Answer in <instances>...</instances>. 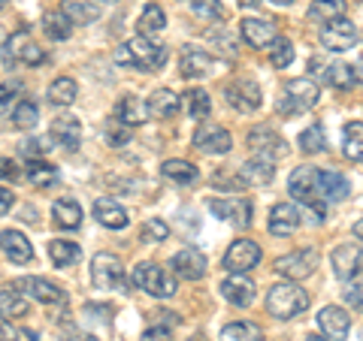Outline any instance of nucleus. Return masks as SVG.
Segmentation results:
<instances>
[{"label":"nucleus","instance_id":"1","mask_svg":"<svg viewBox=\"0 0 363 341\" xmlns=\"http://www.w3.org/2000/svg\"><path fill=\"white\" fill-rule=\"evenodd\" d=\"M112 61L124 67H136L143 73H155L167 64V45H157L149 37H133L112 52Z\"/></svg>","mask_w":363,"mask_h":341},{"label":"nucleus","instance_id":"2","mask_svg":"<svg viewBox=\"0 0 363 341\" xmlns=\"http://www.w3.org/2000/svg\"><path fill=\"white\" fill-rule=\"evenodd\" d=\"M309 308V293H306L297 281H279L272 284L267 293V311L276 320H294Z\"/></svg>","mask_w":363,"mask_h":341},{"label":"nucleus","instance_id":"3","mask_svg":"<svg viewBox=\"0 0 363 341\" xmlns=\"http://www.w3.org/2000/svg\"><path fill=\"white\" fill-rule=\"evenodd\" d=\"M288 190L294 200H300L312 218L321 224L327 218V202L321 200V187H318V166H297L288 178Z\"/></svg>","mask_w":363,"mask_h":341},{"label":"nucleus","instance_id":"4","mask_svg":"<svg viewBox=\"0 0 363 341\" xmlns=\"http://www.w3.org/2000/svg\"><path fill=\"white\" fill-rule=\"evenodd\" d=\"M318 97H321V88H318L315 79H291L285 85V94L279 97L276 109L281 115H294V112H306L318 106Z\"/></svg>","mask_w":363,"mask_h":341},{"label":"nucleus","instance_id":"5","mask_svg":"<svg viewBox=\"0 0 363 341\" xmlns=\"http://www.w3.org/2000/svg\"><path fill=\"white\" fill-rule=\"evenodd\" d=\"M133 284H136L140 290L149 293V296H155V299H169V296H176V278L169 275L167 269L155 266V263H140V266H133Z\"/></svg>","mask_w":363,"mask_h":341},{"label":"nucleus","instance_id":"6","mask_svg":"<svg viewBox=\"0 0 363 341\" xmlns=\"http://www.w3.org/2000/svg\"><path fill=\"white\" fill-rule=\"evenodd\" d=\"M91 281L97 290H118L124 284V266L118 254L100 251L91 257Z\"/></svg>","mask_w":363,"mask_h":341},{"label":"nucleus","instance_id":"7","mask_svg":"<svg viewBox=\"0 0 363 341\" xmlns=\"http://www.w3.org/2000/svg\"><path fill=\"white\" fill-rule=\"evenodd\" d=\"M260 257H264V251H260L255 238H236L224 254V269L230 275H245V272H252L260 263Z\"/></svg>","mask_w":363,"mask_h":341},{"label":"nucleus","instance_id":"8","mask_svg":"<svg viewBox=\"0 0 363 341\" xmlns=\"http://www.w3.org/2000/svg\"><path fill=\"white\" fill-rule=\"evenodd\" d=\"M318 263H321V257H318L315 248H303V251H291L285 257H279L276 260V272L281 278H288V281H303L318 269Z\"/></svg>","mask_w":363,"mask_h":341},{"label":"nucleus","instance_id":"9","mask_svg":"<svg viewBox=\"0 0 363 341\" xmlns=\"http://www.w3.org/2000/svg\"><path fill=\"white\" fill-rule=\"evenodd\" d=\"M318 40H321V45L327 52H348L357 45V28L351 25V21L342 16V18H333L327 21V25L321 28V33H318Z\"/></svg>","mask_w":363,"mask_h":341},{"label":"nucleus","instance_id":"10","mask_svg":"<svg viewBox=\"0 0 363 341\" xmlns=\"http://www.w3.org/2000/svg\"><path fill=\"white\" fill-rule=\"evenodd\" d=\"M16 290H21L28 299L33 302H43V305H64L67 302V293L52 284L49 278H37V275H25L16 281Z\"/></svg>","mask_w":363,"mask_h":341},{"label":"nucleus","instance_id":"11","mask_svg":"<svg viewBox=\"0 0 363 341\" xmlns=\"http://www.w3.org/2000/svg\"><path fill=\"white\" fill-rule=\"evenodd\" d=\"M209 212L215 214V218L227 221L230 226H236V230H245L248 224H252V214H255V206L248 200H209Z\"/></svg>","mask_w":363,"mask_h":341},{"label":"nucleus","instance_id":"12","mask_svg":"<svg viewBox=\"0 0 363 341\" xmlns=\"http://www.w3.org/2000/svg\"><path fill=\"white\" fill-rule=\"evenodd\" d=\"M45 61V52L40 49L37 42H33V37L28 30H18L13 40L6 42V67L13 64H28V67H37Z\"/></svg>","mask_w":363,"mask_h":341},{"label":"nucleus","instance_id":"13","mask_svg":"<svg viewBox=\"0 0 363 341\" xmlns=\"http://www.w3.org/2000/svg\"><path fill=\"white\" fill-rule=\"evenodd\" d=\"M169 266H173V272L182 281H200L206 275V254H203L200 248L188 245V248H182L179 254H173Z\"/></svg>","mask_w":363,"mask_h":341},{"label":"nucleus","instance_id":"14","mask_svg":"<svg viewBox=\"0 0 363 341\" xmlns=\"http://www.w3.org/2000/svg\"><path fill=\"white\" fill-rule=\"evenodd\" d=\"M224 97H227V106H233L236 112H255L260 109V88L252 79H236L224 88Z\"/></svg>","mask_w":363,"mask_h":341},{"label":"nucleus","instance_id":"15","mask_svg":"<svg viewBox=\"0 0 363 341\" xmlns=\"http://www.w3.org/2000/svg\"><path fill=\"white\" fill-rule=\"evenodd\" d=\"M330 263H333L336 278L351 281L354 275H360V269H363V248H360V245H354V242L339 245V248H333Z\"/></svg>","mask_w":363,"mask_h":341},{"label":"nucleus","instance_id":"16","mask_svg":"<svg viewBox=\"0 0 363 341\" xmlns=\"http://www.w3.org/2000/svg\"><path fill=\"white\" fill-rule=\"evenodd\" d=\"M194 145L200 151L206 154H227L233 149V136L227 133L224 127H218V124H200L197 133H194Z\"/></svg>","mask_w":363,"mask_h":341},{"label":"nucleus","instance_id":"17","mask_svg":"<svg viewBox=\"0 0 363 341\" xmlns=\"http://www.w3.org/2000/svg\"><path fill=\"white\" fill-rule=\"evenodd\" d=\"M240 33H242V40H245L248 45H255V49H267V45H272V42L279 40L276 25H272L269 18H257V16L242 18Z\"/></svg>","mask_w":363,"mask_h":341},{"label":"nucleus","instance_id":"18","mask_svg":"<svg viewBox=\"0 0 363 341\" xmlns=\"http://www.w3.org/2000/svg\"><path fill=\"white\" fill-rule=\"evenodd\" d=\"M297 226H300V209L297 206H291V202H279V206H272L269 224H267L269 236L288 238V236L297 233Z\"/></svg>","mask_w":363,"mask_h":341},{"label":"nucleus","instance_id":"19","mask_svg":"<svg viewBox=\"0 0 363 341\" xmlns=\"http://www.w3.org/2000/svg\"><path fill=\"white\" fill-rule=\"evenodd\" d=\"M248 145H252V154H264V157H272V161H281L288 154L285 139L269 127H257L248 133Z\"/></svg>","mask_w":363,"mask_h":341},{"label":"nucleus","instance_id":"20","mask_svg":"<svg viewBox=\"0 0 363 341\" xmlns=\"http://www.w3.org/2000/svg\"><path fill=\"white\" fill-rule=\"evenodd\" d=\"M0 251L13 260L16 266H28L33 260V248L28 242V236L18 233V230H4L0 233Z\"/></svg>","mask_w":363,"mask_h":341},{"label":"nucleus","instance_id":"21","mask_svg":"<svg viewBox=\"0 0 363 341\" xmlns=\"http://www.w3.org/2000/svg\"><path fill=\"white\" fill-rule=\"evenodd\" d=\"M276 163L279 161H272V157H264V154H252L248 161L242 163L240 169V178H242V185H267V181H272V175H276Z\"/></svg>","mask_w":363,"mask_h":341},{"label":"nucleus","instance_id":"22","mask_svg":"<svg viewBox=\"0 0 363 341\" xmlns=\"http://www.w3.org/2000/svg\"><path fill=\"white\" fill-rule=\"evenodd\" d=\"M318 326L327 333V338L333 341H342L351 329V314H345V308H339V305H327L318 314Z\"/></svg>","mask_w":363,"mask_h":341},{"label":"nucleus","instance_id":"23","mask_svg":"<svg viewBox=\"0 0 363 341\" xmlns=\"http://www.w3.org/2000/svg\"><path fill=\"white\" fill-rule=\"evenodd\" d=\"M212 70V58L209 52L197 49V45H185L182 49V58H179V73L185 79H200V76H209Z\"/></svg>","mask_w":363,"mask_h":341},{"label":"nucleus","instance_id":"24","mask_svg":"<svg viewBox=\"0 0 363 341\" xmlns=\"http://www.w3.org/2000/svg\"><path fill=\"white\" fill-rule=\"evenodd\" d=\"M52 139L61 145L64 151H76L82 145V124L70 115H61L52 121Z\"/></svg>","mask_w":363,"mask_h":341},{"label":"nucleus","instance_id":"25","mask_svg":"<svg viewBox=\"0 0 363 341\" xmlns=\"http://www.w3.org/2000/svg\"><path fill=\"white\" fill-rule=\"evenodd\" d=\"M221 293L224 299L236 305V308H248V305L255 302V284L248 281L245 275H230L221 281Z\"/></svg>","mask_w":363,"mask_h":341},{"label":"nucleus","instance_id":"26","mask_svg":"<svg viewBox=\"0 0 363 341\" xmlns=\"http://www.w3.org/2000/svg\"><path fill=\"white\" fill-rule=\"evenodd\" d=\"M116 118H121L124 124H130V127H140V124H145V121L152 118L149 100L133 97V94H124L118 100V106H116Z\"/></svg>","mask_w":363,"mask_h":341},{"label":"nucleus","instance_id":"27","mask_svg":"<svg viewBox=\"0 0 363 341\" xmlns=\"http://www.w3.org/2000/svg\"><path fill=\"white\" fill-rule=\"evenodd\" d=\"M318 187H321V200L324 202H342L351 193L348 178L333 173V169H318Z\"/></svg>","mask_w":363,"mask_h":341},{"label":"nucleus","instance_id":"28","mask_svg":"<svg viewBox=\"0 0 363 341\" xmlns=\"http://www.w3.org/2000/svg\"><path fill=\"white\" fill-rule=\"evenodd\" d=\"M94 218L104 224V226H109V230H124L128 226V209L121 206V202H116V200H109V197H100L97 202H94Z\"/></svg>","mask_w":363,"mask_h":341},{"label":"nucleus","instance_id":"29","mask_svg":"<svg viewBox=\"0 0 363 341\" xmlns=\"http://www.w3.org/2000/svg\"><path fill=\"white\" fill-rule=\"evenodd\" d=\"M43 33H45V37H49L52 42L70 40V33H73V21H70V16H67L64 9H49V13L43 16Z\"/></svg>","mask_w":363,"mask_h":341},{"label":"nucleus","instance_id":"30","mask_svg":"<svg viewBox=\"0 0 363 341\" xmlns=\"http://www.w3.org/2000/svg\"><path fill=\"white\" fill-rule=\"evenodd\" d=\"M28 296L21 290H13V287H4L0 290V317L4 320H18V317L28 314Z\"/></svg>","mask_w":363,"mask_h":341},{"label":"nucleus","instance_id":"31","mask_svg":"<svg viewBox=\"0 0 363 341\" xmlns=\"http://www.w3.org/2000/svg\"><path fill=\"white\" fill-rule=\"evenodd\" d=\"M179 109H182V100L169 88H157L155 94L149 97V112L155 118H173Z\"/></svg>","mask_w":363,"mask_h":341},{"label":"nucleus","instance_id":"32","mask_svg":"<svg viewBox=\"0 0 363 341\" xmlns=\"http://www.w3.org/2000/svg\"><path fill=\"white\" fill-rule=\"evenodd\" d=\"M167 28V16L164 9L157 4H145L143 13H140V21H136V30H140V37H155V33H161Z\"/></svg>","mask_w":363,"mask_h":341},{"label":"nucleus","instance_id":"33","mask_svg":"<svg viewBox=\"0 0 363 341\" xmlns=\"http://www.w3.org/2000/svg\"><path fill=\"white\" fill-rule=\"evenodd\" d=\"M161 175L167 181H176V185H194V181L200 178V169L191 161H164Z\"/></svg>","mask_w":363,"mask_h":341},{"label":"nucleus","instance_id":"34","mask_svg":"<svg viewBox=\"0 0 363 341\" xmlns=\"http://www.w3.org/2000/svg\"><path fill=\"white\" fill-rule=\"evenodd\" d=\"M52 218L61 230H76V226L82 224V209H79L76 200H58L52 206Z\"/></svg>","mask_w":363,"mask_h":341},{"label":"nucleus","instance_id":"35","mask_svg":"<svg viewBox=\"0 0 363 341\" xmlns=\"http://www.w3.org/2000/svg\"><path fill=\"white\" fill-rule=\"evenodd\" d=\"M342 151L351 163H363V124L351 121L342 130Z\"/></svg>","mask_w":363,"mask_h":341},{"label":"nucleus","instance_id":"36","mask_svg":"<svg viewBox=\"0 0 363 341\" xmlns=\"http://www.w3.org/2000/svg\"><path fill=\"white\" fill-rule=\"evenodd\" d=\"M76 97H79V85L73 82L70 76H58L49 85V100H52L55 106H73Z\"/></svg>","mask_w":363,"mask_h":341},{"label":"nucleus","instance_id":"37","mask_svg":"<svg viewBox=\"0 0 363 341\" xmlns=\"http://www.w3.org/2000/svg\"><path fill=\"white\" fill-rule=\"evenodd\" d=\"M49 257H52L55 266L64 269V266L79 263V257H82V248H79L76 242H64V238H55V242H49Z\"/></svg>","mask_w":363,"mask_h":341},{"label":"nucleus","instance_id":"38","mask_svg":"<svg viewBox=\"0 0 363 341\" xmlns=\"http://www.w3.org/2000/svg\"><path fill=\"white\" fill-rule=\"evenodd\" d=\"M25 175H28L30 185H37V187H55L61 181V173L52 163H45V161H30Z\"/></svg>","mask_w":363,"mask_h":341},{"label":"nucleus","instance_id":"39","mask_svg":"<svg viewBox=\"0 0 363 341\" xmlns=\"http://www.w3.org/2000/svg\"><path fill=\"white\" fill-rule=\"evenodd\" d=\"M342 16H345V0H312L309 6V21H321V25Z\"/></svg>","mask_w":363,"mask_h":341},{"label":"nucleus","instance_id":"40","mask_svg":"<svg viewBox=\"0 0 363 341\" xmlns=\"http://www.w3.org/2000/svg\"><path fill=\"white\" fill-rule=\"evenodd\" d=\"M64 13L70 16L73 25H94V21L100 18V6L97 4H82V0H67L64 4Z\"/></svg>","mask_w":363,"mask_h":341},{"label":"nucleus","instance_id":"41","mask_svg":"<svg viewBox=\"0 0 363 341\" xmlns=\"http://www.w3.org/2000/svg\"><path fill=\"white\" fill-rule=\"evenodd\" d=\"M185 112H188V118H194V121H203L212 112V100L209 94L203 88H191L188 94H185Z\"/></svg>","mask_w":363,"mask_h":341},{"label":"nucleus","instance_id":"42","mask_svg":"<svg viewBox=\"0 0 363 341\" xmlns=\"http://www.w3.org/2000/svg\"><path fill=\"white\" fill-rule=\"evenodd\" d=\"M221 341H264V329L257 323H230L221 329Z\"/></svg>","mask_w":363,"mask_h":341},{"label":"nucleus","instance_id":"43","mask_svg":"<svg viewBox=\"0 0 363 341\" xmlns=\"http://www.w3.org/2000/svg\"><path fill=\"white\" fill-rule=\"evenodd\" d=\"M357 79H354V70H351L348 64H327V73H324V85H330V88H339V91H348L351 85H354Z\"/></svg>","mask_w":363,"mask_h":341},{"label":"nucleus","instance_id":"44","mask_svg":"<svg viewBox=\"0 0 363 341\" xmlns=\"http://www.w3.org/2000/svg\"><path fill=\"white\" fill-rule=\"evenodd\" d=\"M37 121H40V106L33 103V100L21 97L13 109V124L18 130H30V127H37Z\"/></svg>","mask_w":363,"mask_h":341},{"label":"nucleus","instance_id":"45","mask_svg":"<svg viewBox=\"0 0 363 341\" xmlns=\"http://www.w3.org/2000/svg\"><path fill=\"white\" fill-rule=\"evenodd\" d=\"M300 149L303 154H321L327 149V136L321 124H309L303 133H300Z\"/></svg>","mask_w":363,"mask_h":341},{"label":"nucleus","instance_id":"46","mask_svg":"<svg viewBox=\"0 0 363 341\" xmlns=\"http://www.w3.org/2000/svg\"><path fill=\"white\" fill-rule=\"evenodd\" d=\"M104 139H106V145H112V149H121V145H128L130 142V124H124L121 118L106 121Z\"/></svg>","mask_w":363,"mask_h":341},{"label":"nucleus","instance_id":"47","mask_svg":"<svg viewBox=\"0 0 363 341\" xmlns=\"http://www.w3.org/2000/svg\"><path fill=\"white\" fill-rule=\"evenodd\" d=\"M269 61H272V67H279V70H285V67H291V61H294V45H291V40H285V37H279L276 42L269 45Z\"/></svg>","mask_w":363,"mask_h":341},{"label":"nucleus","instance_id":"48","mask_svg":"<svg viewBox=\"0 0 363 341\" xmlns=\"http://www.w3.org/2000/svg\"><path fill=\"white\" fill-rule=\"evenodd\" d=\"M167 236H169V226L161 218H149V221L143 224V230H140V238H143V242H149V245L164 242Z\"/></svg>","mask_w":363,"mask_h":341},{"label":"nucleus","instance_id":"49","mask_svg":"<svg viewBox=\"0 0 363 341\" xmlns=\"http://www.w3.org/2000/svg\"><path fill=\"white\" fill-rule=\"evenodd\" d=\"M342 299H345L354 311H363V275H354V278L348 281V287L342 290Z\"/></svg>","mask_w":363,"mask_h":341},{"label":"nucleus","instance_id":"50","mask_svg":"<svg viewBox=\"0 0 363 341\" xmlns=\"http://www.w3.org/2000/svg\"><path fill=\"white\" fill-rule=\"evenodd\" d=\"M188 4H191V13H194L197 18H206V21L221 18V4L218 0H188Z\"/></svg>","mask_w":363,"mask_h":341},{"label":"nucleus","instance_id":"51","mask_svg":"<svg viewBox=\"0 0 363 341\" xmlns=\"http://www.w3.org/2000/svg\"><path fill=\"white\" fill-rule=\"evenodd\" d=\"M18 154H25L28 161H43V157L49 154V142H45L43 136H37V139H25L18 145Z\"/></svg>","mask_w":363,"mask_h":341},{"label":"nucleus","instance_id":"52","mask_svg":"<svg viewBox=\"0 0 363 341\" xmlns=\"http://www.w3.org/2000/svg\"><path fill=\"white\" fill-rule=\"evenodd\" d=\"M18 91H21L18 82H4V85H0V115L13 109V100H16Z\"/></svg>","mask_w":363,"mask_h":341},{"label":"nucleus","instance_id":"53","mask_svg":"<svg viewBox=\"0 0 363 341\" xmlns=\"http://www.w3.org/2000/svg\"><path fill=\"white\" fill-rule=\"evenodd\" d=\"M21 178V169L13 157H0V181H18Z\"/></svg>","mask_w":363,"mask_h":341},{"label":"nucleus","instance_id":"54","mask_svg":"<svg viewBox=\"0 0 363 341\" xmlns=\"http://www.w3.org/2000/svg\"><path fill=\"white\" fill-rule=\"evenodd\" d=\"M140 341H173V338H169V326L157 323V326H149V329H145Z\"/></svg>","mask_w":363,"mask_h":341},{"label":"nucleus","instance_id":"55","mask_svg":"<svg viewBox=\"0 0 363 341\" xmlns=\"http://www.w3.org/2000/svg\"><path fill=\"white\" fill-rule=\"evenodd\" d=\"M58 341H88V335L82 333V329H76V326H67V329H61Z\"/></svg>","mask_w":363,"mask_h":341},{"label":"nucleus","instance_id":"56","mask_svg":"<svg viewBox=\"0 0 363 341\" xmlns=\"http://www.w3.org/2000/svg\"><path fill=\"white\" fill-rule=\"evenodd\" d=\"M0 341H18V333L13 329V323H4V320H0Z\"/></svg>","mask_w":363,"mask_h":341},{"label":"nucleus","instance_id":"57","mask_svg":"<svg viewBox=\"0 0 363 341\" xmlns=\"http://www.w3.org/2000/svg\"><path fill=\"white\" fill-rule=\"evenodd\" d=\"M9 209H13V193L6 187H0V214H6Z\"/></svg>","mask_w":363,"mask_h":341},{"label":"nucleus","instance_id":"58","mask_svg":"<svg viewBox=\"0 0 363 341\" xmlns=\"http://www.w3.org/2000/svg\"><path fill=\"white\" fill-rule=\"evenodd\" d=\"M354 79H357V82L363 85V54H360V58L354 61Z\"/></svg>","mask_w":363,"mask_h":341},{"label":"nucleus","instance_id":"59","mask_svg":"<svg viewBox=\"0 0 363 341\" xmlns=\"http://www.w3.org/2000/svg\"><path fill=\"white\" fill-rule=\"evenodd\" d=\"M354 236H357V238H360V242H363V218H360V221L354 224Z\"/></svg>","mask_w":363,"mask_h":341},{"label":"nucleus","instance_id":"60","mask_svg":"<svg viewBox=\"0 0 363 341\" xmlns=\"http://www.w3.org/2000/svg\"><path fill=\"white\" fill-rule=\"evenodd\" d=\"M306 341H330V338H327V335H315V333H312V335H306Z\"/></svg>","mask_w":363,"mask_h":341},{"label":"nucleus","instance_id":"61","mask_svg":"<svg viewBox=\"0 0 363 341\" xmlns=\"http://www.w3.org/2000/svg\"><path fill=\"white\" fill-rule=\"evenodd\" d=\"M260 0H240V6H257Z\"/></svg>","mask_w":363,"mask_h":341},{"label":"nucleus","instance_id":"62","mask_svg":"<svg viewBox=\"0 0 363 341\" xmlns=\"http://www.w3.org/2000/svg\"><path fill=\"white\" fill-rule=\"evenodd\" d=\"M276 6H288V4H294V0H272Z\"/></svg>","mask_w":363,"mask_h":341},{"label":"nucleus","instance_id":"63","mask_svg":"<svg viewBox=\"0 0 363 341\" xmlns=\"http://www.w3.org/2000/svg\"><path fill=\"white\" fill-rule=\"evenodd\" d=\"M6 4H9V0H0V9H4V6H6Z\"/></svg>","mask_w":363,"mask_h":341},{"label":"nucleus","instance_id":"64","mask_svg":"<svg viewBox=\"0 0 363 341\" xmlns=\"http://www.w3.org/2000/svg\"><path fill=\"white\" fill-rule=\"evenodd\" d=\"M106 4H116V0H106Z\"/></svg>","mask_w":363,"mask_h":341}]
</instances>
